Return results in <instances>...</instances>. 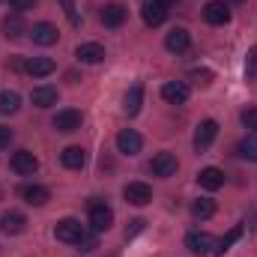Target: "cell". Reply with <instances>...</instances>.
<instances>
[{
	"instance_id": "cell-1",
	"label": "cell",
	"mask_w": 257,
	"mask_h": 257,
	"mask_svg": "<svg viewBox=\"0 0 257 257\" xmlns=\"http://www.w3.org/2000/svg\"><path fill=\"white\" fill-rule=\"evenodd\" d=\"M54 236L60 242H69V245H81V239L87 236V230H84V224L78 218H63V221H57Z\"/></svg>"
},
{
	"instance_id": "cell-2",
	"label": "cell",
	"mask_w": 257,
	"mask_h": 257,
	"mask_svg": "<svg viewBox=\"0 0 257 257\" xmlns=\"http://www.w3.org/2000/svg\"><path fill=\"white\" fill-rule=\"evenodd\" d=\"M90 224H93L96 233L108 230V227L114 224V209H111L105 200H90Z\"/></svg>"
},
{
	"instance_id": "cell-3",
	"label": "cell",
	"mask_w": 257,
	"mask_h": 257,
	"mask_svg": "<svg viewBox=\"0 0 257 257\" xmlns=\"http://www.w3.org/2000/svg\"><path fill=\"white\" fill-rule=\"evenodd\" d=\"M12 171L18 174V177H33L36 171H39V159L30 153V150H18V153H12Z\"/></svg>"
},
{
	"instance_id": "cell-4",
	"label": "cell",
	"mask_w": 257,
	"mask_h": 257,
	"mask_svg": "<svg viewBox=\"0 0 257 257\" xmlns=\"http://www.w3.org/2000/svg\"><path fill=\"white\" fill-rule=\"evenodd\" d=\"M203 21L212 24V27L227 24V21H230V9H227V3H224V0H209V3L203 6Z\"/></svg>"
},
{
	"instance_id": "cell-5",
	"label": "cell",
	"mask_w": 257,
	"mask_h": 257,
	"mask_svg": "<svg viewBox=\"0 0 257 257\" xmlns=\"http://www.w3.org/2000/svg\"><path fill=\"white\" fill-rule=\"evenodd\" d=\"M215 138H218V123H215V120H203V123L197 126V132H194V150H197V153H206Z\"/></svg>"
},
{
	"instance_id": "cell-6",
	"label": "cell",
	"mask_w": 257,
	"mask_h": 257,
	"mask_svg": "<svg viewBox=\"0 0 257 257\" xmlns=\"http://www.w3.org/2000/svg\"><path fill=\"white\" fill-rule=\"evenodd\" d=\"M177 168H180V162H177L174 153H156L153 162H150V171H153L156 177H174Z\"/></svg>"
},
{
	"instance_id": "cell-7",
	"label": "cell",
	"mask_w": 257,
	"mask_h": 257,
	"mask_svg": "<svg viewBox=\"0 0 257 257\" xmlns=\"http://www.w3.org/2000/svg\"><path fill=\"white\" fill-rule=\"evenodd\" d=\"M186 248L194 251V254H212V248H215V239L206 233V230H192L189 236H186Z\"/></svg>"
},
{
	"instance_id": "cell-8",
	"label": "cell",
	"mask_w": 257,
	"mask_h": 257,
	"mask_svg": "<svg viewBox=\"0 0 257 257\" xmlns=\"http://www.w3.org/2000/svg\"><path fill=\"white\" fill-rule=\"evenodd\" d=\"M30 39H33L36 45L48 48V45H54V42L60 39V30H57L54 24H48V21H39V24H33V30H30Z\"/></svg>"
},
{
	"instance_id": "cell-9",
	"label": "cell",
	"mask_w": 257,
	"mask_h": 257,
	"mask_svg": "<svg viewBox=\"0 0 257 257\" xmlns=\"http://www.w3.org/2000/svg\"><path fill=\"white\" fill-rule=\"evenodd\" d=\"M141 147H144V138H141L135 128H123V132L117 135V150H120L123 156H138Z\"/></svg>"
},
{
	"instance_id": "cell-10",
	"label": "cell",
	"mask_w": 257,
	"mask_h": 257,
	"mask_svg": "<svg viewBox=\"0 0 257 257\" xmlns=\"http://www.w3.org/2000/svg\"><path fill=\"white\" fill-rule=\"evenodd\" d=\"M189 84L186 81H168L165 87H162V99L165 102H171V105H183V102H189Z\"/></svg>"
},
{
	"instance_id": "cell-11",
	"label": "cell",
	"mask_w": 257,
	"mask_h": 257,
	"mask_svg": "<svg viewBox=\"0 0 257 257\" xmlns=\"http://www.w3.org/2000/svg\"><path fill=\"white\" fill-rule=\"evenodd\" d=\"M123 197H126L132 206H147L153 200V189L147 183H128L126 189H123Z\"/></svg>"
},
{
	"instance_id": "cell-12",
	"label": "cell",
	"mask_w": 257,
	"mask_h": 257,
	"mask_svg": "<svg viewBox=\"0 0 257 257\" xmlns=\"http://www.w3.org/2000/svg\"><path fill=\"white\" fill-rule=\"evenodd\" d=\"M57 99H60V93H57V87H51V84H39V87H33V93H30V102H33L36 108H51V105H57Z\"/></svg>"
},
{
	"instance_id": "cell-13",
	"label": "cell",
	"mask_w": 257,
	"mask_h": 257,
	"mask_svg": "<svg viewBox=\"0 0 257 257\" xmlns=\"http://www.w3.org/2000/svg\"><path fill=\"white\" fill-rule=\"evenodd\" d=\"M24 227H27V218H24V212H18V209H9V212H3V218H0V230H3V233H9V236H18V233H24Z\"/></svg>"
},
{
	"instance_id": "cell-14",
	"label": "cell",
	"mask_w": 257,
	"mask_h": 257,
	"mask_svg": "<svg viewBox=\"0 0 257 257\" xmlns=\"http://www.w3.org/2000/svg\"><path fill=\"white\" fill-rule=\"evenodd\" d=\"M81 123H84V117H81V111H75V108L57 111V117H54V128H57V132H78Z\"/></svg>"
},
{
	"instance_id": "cell-15",
	"label": "cell",
	"mask_w": 257,
	"mask_h": 257,
	"mask_svg": "<svg viewBox=\"0 0 257 257\" xmlns=\"http://www.w3.org/2000/svg\"><path fill=\"white\" fill-rule=\"evenodd\" d=\"M128 9L123 3H108V6H102V12H99V18H102V24L105 27H120L123 21H126Z\"/></svg>"
},
{
	"instance_id": "cell-16",
	"label": "cell",
	"mask_w": 257,
	"mask_h": 257,
	"mask_svg": "<svg viewBox=\"0 0 257 257\" xmlns=\"http://www.w3.org/2000/svg\"><path fill=\"white\" fill-rule=\"evenodd\" d=\"M189 45H192V36H189V30H186V27H174V30L165 36V48H168V51H174V54L186 51Z\"/></svg>"
},
{
	"instance_id": "cell-17",
	"label": "cell",
	"mask_w": 257,
	"mask_h": 257,
	"mask_svg": "<svg viewBox=\"0 0 257 257\" xmlns=\"http://www.w3.org/2000/svg\"><path fill=\"white\" fill-rule=\"evenodd\" d=\"M75 57H78L81 63H102V60H105V48H102L99 42H81V45L75 48Z\"/></svg>"
},
{
	"instance_id": "cell-18",
	"label": "cell",
	"mask_w": 257,
	"mask_h": 257,
	"mask_svg": "<svg viewBox=\"0 0 257 257\" xmlns=\"http://www.w3.org/2000/svg\"><path fill=\"white\" fill-rule=\"evenodd\" d=\"M54 69H57V63H54L51 57H30V60L24 63V72L33 75V78H48Z\"/></svg>"
},
{
	"instance_id": "cell-19",
	"label": "cell",
	"mask_w": 257,
	"mask_h": 257,
	"mask_svg": "<svg viewBox=\"0 0 257 257\" xmlns=\"http://www.w3.org/2000/svg\"><path fill=\"white\" fill-rule=\"evenodd\" d=\"M197 183H200V189L215 192V189L224 186V171H221V168H203V171L197 174Z\"/></svg>"
},
{
	"instance_id": "cell-20",
	"label": "cell",
	"mask_w": 257,
	"mask_h": 257,
	"mask_svg": "<svg viewBox=\"0 0 257 257\" xmlns=\"http://www.w3.org/2000/svg\"><path fill=\"white\" fill-rule=\"evenodd\" d=\"M24 33H30V30H27V24H24L21 12H15V15H6V18H3V36H6V39H21Z\"/></svg>"
},
{
	"instance_id": "cell-21",
	"label": "cell",
	"mask_w": 257,
	"mask_h": 257,
	"mask_svg": "<svg viewBox=\"0 0 257 257\" xmlns=\"http://www.w3.org/2000/svg\"><path fill=\"white\" fill-rule=\"evenodd\" d=\"M60 162H63V168H69V171H81L87 165V153L81 147H66L63 153H60Z\"/></svg>"
},
{
	"instance_id": "cell-22",
	"label": "cell",
	"mask_w": 257,
	"mask_h": 257,
	"mask_svg": "<svg viewBox=\"0 0 257 257\" xmlns=\"http://www.w3.org/2000/svg\"><path fill=\"white\" fill-rule=\"evenodd\" d=\"M21 197H24L30 206H45V203L51 200V192H48L45 186H36V183H33V186H24V189H21Z\"/></svg>"
},
{
	"instance_id": "cell-23",
	"label": "cell",
	"mask_w": 257,
	"mask_h": 257,
	"mask_svg": "<svg viewBox=\"0 0 257 257\" xmlns=\"http://www.w3.org/2000/svg\"><path fill=\"white\" fill-rule=\"evenodd\" d=\"M165 18H168V9H165L162 3L150 0V3L144 6V24H147V27H159V24H165Z\"/></svg>"
},
{
	"instance_id": "cell-24",
	"label": "cell",
	"mask_w": 257,
	"mask_h": 257,
	"mask_svg": "<svg viewBox=\"0 0 257 257\" xmlns=\"http://www.w3.org/2000/svg\"><path fill=\"white\" fill-rule=\"evenodd\" d=\"M242 230H245L242 224H236V227H230V230H227V233H224V236H221V239L215 242V248H212V254H215V257H224L227 251H230V248H233V242H236V239L242 236Z\"/></svg>"
},
{
	"instance_id": "cell-25",
	"label": "cell",
	"mask_w": 257,
	"mask_h": 257,
	"mask_svg": "<svg viewBox=\"0 0 257 257\" xmlns=\"http://www.w3.org/2000/svg\"><path fill=\"white\" fill-rule=\"evenodd\" d=\"M18 108H21V96L15 90H0V114L12 117V114H18Z\"/></svg>"
},
{
	"instance_id": "cell-26",
	"label": "cell",
	"mask_w": 257,
	"mask_h": 257,
	"mask_svg": "<svg viewBox=\"0 0 257 257\" xmlns=\"http://www.w3.org/2000/svg\"><path fill=\"white\" fill-rule=\"evenodd\" d=\"M141 105H144V87H141V84H135V87L126 93V99H123V108H126L128 117H135V114L141 111Z\"/></svg>"
},
{
	"instance_id": "cell-27",
	"label": "cell",
	"mask_w": 257,
	"mask_h": 257,
	"mask_svg": "<svg viewBox=\"0 0 257 257\" xmlns=\"http://www.w3.org/2000/svg\"><path fill=\"white\" fill-rule=\"evenodd\" d=\"M192 215L197 221H206V218H212L215 215V200H209V197H200V200H194L192 203Z\"/></svg>"
},
{
	"instance_id": "cell-28",
	"label": "cell",
	"mask_w": 257,
	"mask_h": 257,
	"mask_svg": "<svg viewBox=\"0 0 257 257\" xmlns=\"http://www.w3.org/2000/svg\"><path fill=\"white\" fill-rule=\"evenodd\" d=\"M236 153L245 159V162H257V135H245L242 141H239V147H236Z\"/></svg>"
},
{
	"instance_id": "cell-29",
	"label": "cell",
	"mask_w": 257,
	"mask_h": 257,
	"mask_svg": "<svg viewBox=\"0 0 257 257\" xmlns=\"http://www.w3.org/2000/svg\"><path fill=\"white\" fill-rule=\"evenodd\" d=\"M60 9H63V15L69 18V24H81V18H78V9H75V0H60Z\"/></svg>"
},
{
	"instance_id": "cell-30",
	"label": "cell",
	"mask_w": 257,
	"mask_h": 257,
	"mask_svg": "<svg viewBox=\"0 0 257 257\" xmlns=\"http://www.w3.org/2000/svg\"><path fill=\"white\" fill-rule=\"evenodd\" d=\"M239 120H242L245 128H251V132L257 135V108H245V111L239 114Z\"/></svg>"
},
{
	"instance_id": "cell-31",
	"label": "cell",
	"mask_w": 257,
	"mask_h": 257,
	"mask_svg": "<svg viewBox=\"0 0 257 257\" xmlns=\"http://www.w3.org/2000/svg\"><path fill=\"white\" fill-rule=\"evenodd\" d=\"M245 75L248 78H257V45L248 48V54H245Z\"/></svg>"
},
{
	"instance_id": "cell-32",
	"label": "cell",
	"mask_w": 257,
	"mask_h": 257,
	"mask_svg": "<svg viewBox=\"0 0 257 257\" xmlns=\"http://www.w3.org/2000/svg\"><path fill=\"white\" fill-rule=\"evenodd\" d=\"M9 6H12V9H18V12H24V9H33V6H36V0H9Z\"/></svg>"
},
{
	"instance_id": "cell-33",
	"label": "cell",
	"mask_w": 257,
	"mask_h": 257,
	"mask_svg": "<svg viewBox=\"0 0 257 257\" xmlns=\"http://www.w3.org/2000/svg\"><path fill=\"white\" fill-rule=\"evenodd\" d=\"M192 78H194V81H200V84H209L212 72H209V69H194V72H192Z\"/></svg>"
},
{
	"instance_id": "cell-34",
	"label": "cell",
	"mask_w": 257,
	"mask_h": 257,
	"mask_svg": "<svg viewBox=\"0 0 257 257\" xmlns=\"http://www.w3.org/2000/svg\"><path fill=\"white\" fill-rule=\"evenodd\" d=\"M9 144H12V128L0 126V150H6Z\"/></svg>"
},
{
	"instance_id": "cell-35",
	"label": "cell",
	"mask_w": 257,
	"mask_h": 257,
	"mask_svg": "<svg viewBox=\"0 0 257 257\" xmlns=\"http://www.w3.org/2000/svg\"><path fill=\"white\" fill-rule=\"evenodd\" d=\"M141 230H144V218H135V221H132V227L126 230V236L132 239V236H135V233H141Z\"/></svg>"
},
{
	"instance_id": "cell-36",
	"label": "cell",
	"mask_w": 257,
	"mask_h": 257,
	"mask_svg": "<svg viewBox=\"0 0 257 257\" xmlns=\"http://www.w3.org/2000/svg\"><path fill=\"white\" fill-rule=\"evenodd\" d=\"M156 3H162V6H165V9H171V6H177V3H180V0H156Z\"/></svg>"
},
{
	"instance_id": "cell-37",
	"label": "cell",
	"mask_w": 257,
	"mask_h": 257,
	"mask_svg": "<svg viewBox=\"0 0 257 257\" xmlns=\"http://www.w3.org/2000/svg\"><path fill=\"white\" fill-rule=\"evenodd\" d=\"M224 3H242V0H224Z\"/></svg>"
}]
</instances>
